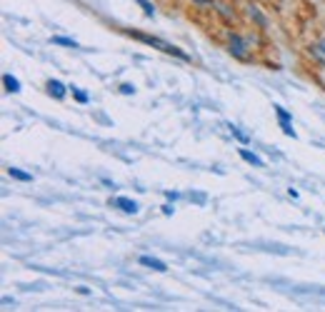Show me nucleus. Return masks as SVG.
Wrapping results in <instances>:
<instances>
[{
	"mask_svg": "<svg viewBox=\"0 0 325 312\" xmlns=\"http://www.w3.org/2000/svg\"><path fill=\"white\" fill-rule=\"evenodd\" d=\"M228 50L230 55L240 63H253V48H250V40L238 35V33H228Z\"/></svg>",
	"mask_w": 325,
	"mask_h": 312,
	"instance_id": "obj_1",
	"label": "nucleus"
},
{
	"mask_svg": "<svg viewBox=\"0 0 325 312\" xmlns=\"http://www.w3.org/2000/svg\"><path fill=\"white\" fill-rule=\"evenodd\" d=\"M128 35H133L135 40H140V43H145V45H153V48L163 50V53H168V55H175V58H180V60H190L180 48H175V45H170V43H165V40H160V38L145 35V33H135V30H128Z\"/></svg>",
	"mask_w": 325,
	"mask_h": 312,
	"instance_id": "obj_2",
	"label": "nucleus"
},
{
	"mask_svg": "<svg viewBox=\"0 0 325 312\" xmlns=\"http://www.w3.org/2000/svg\"><path fill=\"white\" fill-rule=\"evenodd\" d=\"M275 108V115H278V120H280V128H283V133H285L288 137H295V130H293V117H290V113H288L285 108H280V105H273Z\"/></svg>",
	"mask_w": 325,
	"mask_h": 312,
	"instance_id": "obj_3",
	"label": "nucleus"
},
{
	"mask_svg": "<svg viewBox=\"0 0 325 312\" xmlns=\"http://www.w3.org/2000/svg\"><path fill=\"white\" fill-rule=\"evenodd\" d=\"M211 8L218 13V15H220V18L225 20V23H233V20H235V10L230 8L228 3H223V0H213Z\"/></svg>",
	"mask_w": 325,
	"mask_h": 312,
	"instance_id": "obj_4",
	"label": "nucleus"
},
{
	"mask_svg": "<svg viewBox=\"0 0 325 312\" xmlns=\"http://www.w3.org/2000/svg\"><path fill=\"white\" fill-rule=\"evenodd\" d=\"M110 205H113V207H120L125 215L138 213V202H135V200H128V197H115V200H110Z\"/></svg>",
	"mask_w": 325,
	"mask_h": 312,
	"instance_id": "obj_5",
	"label": "nucleus"
},
{
	"mask_svg": "<svg viewBox=\"0 0 325 312\" xmlns=\"http://www.w3.org/2000/svg\"><path fill=\"white\" fill-rule=\"evenodd\" d=\"M140 265H145V267H150V270H158V273H165V270H168V265H165L163 260L150 257V255H143V257H140Z\"/></svg>",
	"mask_w": 325,
	"mask_h": 312,
	"instance_id": "obj_6",
	"label": "nucleus"
},
{
	"mask_svg": "<svg viewBox=\"0 0 325 312\" xmlns=\"http://www.w3.org/2000/svg\"><path fill=\"white\" fill-rule=\"evenodd\" d=\"M248 15L255 20V23H258V28H260V30H268L270 23H268V18L260 13V8H255V5H248Z\"/></svg>",
	"mask_w": 325,
	"mask_h": 312,
	"instance_id": "obj_7",
	"label": "nucleus"
},
{
	"mask_svg": "<svg viewBox=\"0 0 325 312\" xmlns=\"http://www.w3.org/2000/svg\"><path fill=\"white\" fill-rule=\"evenodd\" d=\"M48 93H50L55 100H63L65 98V85H63L60 80H48Z\"/></svg>",
	"mask_w": 325,
	"mask_h": 312,
	"instance_id": "obj_8",
	"label": "nucleus"
},
{
	"mask_svg": "<svg viewBox=\"0 0 325 312\" xmlns=\"http://www.w3.org/2000/svg\"><path fill=\"white\" fill-rule=\"evenodd\" d=\"M240 157H243L245 162H250V165H255V168H263V165H265L255 153H250V150H245V148H240Z\"/></svg>",
	"mask_w": 325,
	"mask_h": 312,
	"instance_id": "obj_9",
	"label": "nucleus"
},
{
	"mask_svg": "<svg viewBox=\"0 0 325 312\" xmlns=\"http://www.w3.org/2000/svg\"><path fill=\"white\" fill-rule=\"evenodd\" d=\"M3 85H5V90H8V93H18V90H20L18 78H13L10 73H5V75H3Z\"/></svg>",
	"mask_w": 325,
	"mask_h": 312,
	"instance_id": "obj_10",
	"label": "nucleus"
},
{
	"mask_svg": "<svg viewBox=\"0 0 325 312\" xmlns=\"http://www.w3.org/2000/svg\"><path fill=\"white\" fill-rule=\"evenodd\" d=\"M8 173H10V177H13V180H20V182H30V180H33V175H30V173H23V170H18V168H10Z\"/></svg>",
	"mask_w": 325,
	"mask_h": 312,
	"instance_id": "obj_11",
	"label": "nucleus"
},
{
	"mask_svg": "<svg viewBox=\"0 0 325 312\" xmlns=\"http://www.w3.org/2000/svg\"><path fill=\"white\" fill-rule=\"evenodd\" d=\"M53 45H65V48H78V43L73 38H63V35H55V38H50Z\"/></svg>",
	"mask_w": 325,
	"mask_h": 312,
	"instance_id": "obj_12",
	"label": "nucleus"
},
{
	"mask_svg": "<svg viewBox=\"0 0 325 312\" xmlns=\"http://www.w3.org/2000/svg\"><path fill=\"white\" fill-rule=\"evenodd\" d=\"M230 128V133H233V135L238 137V140H240V142H243V145H248L250 142V137L245 135V133H243V130H240V128H238V125H228Z\"/></svg>",
	"mask_w": 325,
	"mask_h": 312,
	"instance_id": "obj_13",
	"label": "nucleus"
},
{
	"mask_svg": "<svg viewBox=\"0 0 325 312\" xmlns=\"http://www.w3.org/2000/svg\"><path fill=\"white\" fill-rule=\"evenodd\" d=\"M70 90H73V98L78 100V102H80V105H88V93H83V90H78L75 85H70Z\"/></svg>",
	"mask_w": 325,
	"mask_h": 312,
	"instance_id": "obj_14",
	"label": "nucleus"
},
{
	"mask_svg": "<svg viewBox=\"0 0 325 312\" xmlns=\"http://www.w3.org/2000/svg\"><path fill=\"white\" fill-rule=\"evenodd\" d=\"M310 55H313L315 60H320V63L325 65V50L320 48V45H310Z\"/></svg>",
	"mask_w": 325,
	"mask_h": 312,
	"instance_id": "obj_15",
	"label": "nucleus"
},
{
	"mask_svg": "<svg viewBox=\"0 0 325 312\" xmlns=\"http://www.w3.org/2000/svg\"><path fill=\"white\" fill-rule=\"evenodd\" d=\"M143 10H145V15H155V8H153V3H148V0H135Z\"/></svg>",
	"mask_w": 325,
	"mask_h": 312,
	"instance_id": "obj_16",
	"label": "nucleus"
},
{
	"mask_svg": "<svg viewBox=\"0 0 325 312\" xmlns=\"http://www.w3.org/2000/svg\"><path fill=\"white\" fill-rule=\"evenodd\" d=\"M120 93H123V95H133L135 88L133 85H120Z\"/></svg>",
	"mask_w": 325,
	"mask_h": 312,
	"instance_id": "obj_17",
	"label": "nucleus"
},
{
	"mask_svg": "<svg viewBox=\"0 0 325 312\" xmlns=\"http://www.w3.org/2000/svg\"><path fill=\"white\" fill-rule=\"evenodd\" d=\"M195 5H200V8H211L213 5V0H193Z\"/></svg>",
	"mask_w": 325,
	"mask_h": 312,
	"instance_id": "obj_18",
	"label": "nucleus"
},
{
	"mask_svg": "<svg viewBox=\"0 0 325 312\" xmlns=\"http://www.w3.org/2000/svg\"><path fill=\"white\" fill-rule=\"evenodd\" d=\"M165 197H168V200H178L180 195H178V193H170V190H168V193H165Z\"/></svg>",
	"mask_w": 325,
	"mask_h": 312,
	"instance_id": "obj_19",
	"label": "nucleus"
},
{
	"mask_svg": "<svg viewBox=\"0 0 325 312\" xmlns=\"http://www.w3.org/2000/svg\"><path fill=\"white\" fill-rule=\"evenodd\" d=\"M163 213H165V215H173V205H163Z\"/></svg>",
	"mask_w": 325,
	"mask_h": 312,
	"instance_id": "obj_20",
	"label": "nucleus"
},
{
	"mask_svg": "<svg viewBox=\"0 0 325 312\" xmlns=\"http://www.w3.org/2000/svg\"><path fill=\"white\" fill-rule=\"evenodd\" d=\"M318 45H320V48H323V50H325V38L320 40V43H318Z\"/></svg>",
	"mask_w": 325,
	"mask_h": 312,
	"instance_id": "obj_21",
	"label": "nucleus"
}]
</instances>
